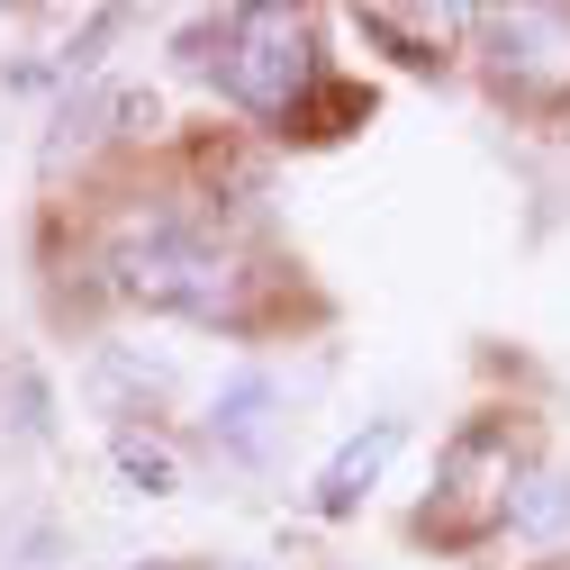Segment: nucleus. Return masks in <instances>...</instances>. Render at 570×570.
<instances>
[{
	"label": "nucleus",
	"mask_w": 570,
	"mask_h": 570,
	"mask_svg": "<svg viewBox=\"0 0 570 570\" xmlns=\"http://www.w3.org/2000/svg\"><path fill=\"white\" fill-rule=\"evenodd\" d=\"M109 272L136 308H173V317H218L236 299V254H218L190 227H136Z\"/></svg>",
	"instance_id": "obj_1"
},
{
	"label": "nucleus",
	"mask_w": 570,
	"mask_h": 570,
	"mask_svg": "<svg viewBox=\"0 0 570 570\" xmlns=\"http://www.w3.org/2000/svg\"><path fill=\"white\" fill-rule=\"evenodd\" d=\"M109 462H118L127 489H146V498H173V489H181V462H173L155 435H136V425H118V435H109Z\"/></svg>",
	"instance_id": "obj_6"
},
{
	"label": "nucleus",
	"mask_w": 570,
	"mask_h": 570,
	"mask_svg": "<svg viewBox=\"0 0 570 570\" xmlns=\"http://www.w3.org/2000/svg\"><path fill=\"white\" fill-rule=\"evenodd\" d=\"M390 453H399V416H381L372 435H353V444L326 462V480H317V517H353V508H363V489L390 471Z\"/></svg>",
	"instance_id": "obj_4"
},
{
	"label": "nucleus",
	"mask_w": 570,
	"mask_h": 570,
	"mask_svg": "<svg viewBox=\"0 0 570 570\" xmlns=\"http://www.w3.org/2000/svg\"><path fill=\"white\" fill-rule=\"evenodd\" d=\"M453 10H435V19H425V10H363V37H381L399 63H444V46H453Z\"/></svg>",
	"instance_id": "obj_5"
},
{
	"label": "nucleus",
	"mask_w": 570,
	"mask_h": 570,
	"mask_svg": "<svg viewBox=\"0 0 570 570\" xmlns=\"http://www.w3.org/2000/svg\"><path fill=\"white\" fill-rule=\"evenodd\" d=\"M164 570H181V561H164Z\"/></svg>",
	"instance_id": "obj_9"
},
{
	"label": "nucleus",
	"mask_w": 570,
	"mask_h": 570,
	"mask_svg": "<svg viewBox=\"0 0 570 570\" xmlns=\"http://www.w3.org/2000/svg\"><path fill=\"white\" fill-rule=\"evenodd\" d=\"M227 91L263 118H291L308 91H317V37H308V10H236L227 19Z\"/></svg>",
	"instance_id": "obj_2"
},
{
	"label": "nucleus",
	"mask_w": 570,
	"mask_h": 570,
	"mask_svg": "<svg viewBox=\"0 0 570 570\" xmlns=\"http://www.w3.org/2000/svg\"><path fill=\"white\" fill-rule=\"evenodd\" d=\"M517 508V444L508 425H462L453 453H444V480H435V508H425V534L435 543H480L489 525H508Z\"/></svg>",
	"instance_id": "obj_3"
},
{
	"label": "nucleus",
	"mask_w": 570,
	"mask_h": 570,
	"mask_svg": "<svg viewBox=\"0 0 570 570\" xmlns=\"http://www.w3.org/2000/svg\"><path fill=\"white\" fill-rule=\"evenodd\" d=\"M508 525H525V534H561V525H570V480L534 471V480L517 489V508H508Z\"/></svg>",
	"instance_id": "obj_8"
},
{
	"label": "nucleus",
	"mask_w": 570,
	"mask_h": 570,
	"mask_svg": "<svg viewBox=\"0 0 570 570\" xmlns=\"http://www.w3.org/2000/svg\"><path fill=\"white\" fill-rule=\"evenodd\" d=\"M263 407H272V390H263V381H236V390L218 399V416H208V435H227L236 453H263Z\"/></svg>",
	"instance_id": "obj_7"
}]
</instances>
